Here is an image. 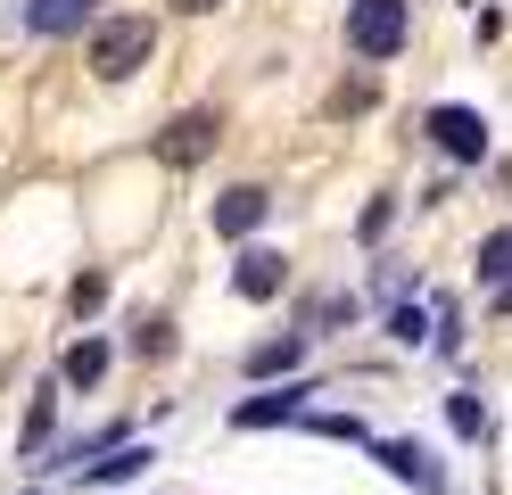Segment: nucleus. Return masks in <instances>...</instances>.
Listing matches in <instances>:
<instances>
[{
    "mask_svg": "<svg viewBox=\"0 0 512 495\" xmlns=\"http://www.w3.org/2000/svg\"><path fill=\"white\" fill-rule=\"evenodd\" d=\"M149 50H157V25L149 17H100V25H91V75H108V83H124Z\"/></svg>",
    "mask_w": 512,
    "mask_h": 495,
    "instance_id": "1",
    "label": "nucleus"
},
{
    "mask_svg": "<svg viewBox=\"0 0 512 495\" xmlns=\"http://www.w3.org/2000/svg\"><path fill=\"white\" fill-rule=\"evenodd\" d=\"M347 50L356 58H397L405 50V0H356L347 9Z\"/></svg>",
    "mask_w": 512,
    "mask_h": 495,
    "instance_id": "2",
    "label": "nucleus"
},
{
    "mask_svg": "<svg viewBox=\"0 0 512 495\" xmlns=\"http://www.w3.org/2000/svg\"><path fill=\"white\" fill-rule=\"evenodd\" d=\"M430 141L446 149V157H455V165H479V157H488V124H479L471 108H430Z\"/></svg>",
    "mask_w": 512,
    "mask_h": 495,
    "instance_id": "3",
    "label": "nucleus"
},
{
    "mask_svg": "<svg viewBox=\"0 0 512 495\" xmlns=\"http://www.w3.org/2000/svg\"><path fill=\"white\" fill-rule=\"evenodd\" d=\"M215 149V116L207 108H190V116H174L166 132H157V157H166V165H199Z\"/></svg>",
    "mask_w": 512,
    "mask_h": 495,
    "instance_id": "4",
    "label": "nucleus"
},
{
    "mask_svg": "<svg viewBox=\"0 0 512 495\" xmlns=\"http://www.w3.org/2000/svg\"><path fill=\"white\" fill-rule=\"evenodd\" d=\"M265 215H273V198L256 190V182H240V190H223V198H215V231H223V240H240V231H256Z\"/></svg>",
    "mask_w": 512,
    "mask_h": 495,
    "instance_id": "5",
    "label": "nucleus"
},
{
    "mask_svg": "<svg viewBox=\"0 0 512 495\" xmlns=\"http://www.w3.org/2000/svg\"><path fill=\"white\" fill-rule=\"evenodd\" d=\"M232 281H240V297H281V289H290V256H273V248H248Z\"/></svg>",
    "mask_w": 512,
    "mask_h": 495,
    "instance_id": "6",
    "label": "nucleus"
},
{
    "mask_svg": "<svg viewBox=\"0 0 512 495\" xmlns=\"http://www.w3.org/2000/svg\"><path fill=\"white\" fill-rule=\"evenodd\" d=\"M91 9H100V0H25V25H34L42 42H58V33L91 25Z\"/></svg>",
    "mask_w": 512,
    "mask_h": 495,
    "instance_id": "7",
    "label": "nucleus"
},
{
    "mask_svg": "<svg viewBox=\"0 0 512 495\" xmlns=\"http://www.w3.org/2000/svg\"><path fill=\"white\" fill-rule=\"evenodd\" d=\"M298 405H306V388H265V396H248L232 421L240 429H273V421H298Z\"/></svg>",
    "mask_w": 512,
    "mask_h": 495,
    "instance_id": "8",
    "label": "nucleus"
},
{
    "mask_svg": "<svg viewBox=\"0 0 512 495\" xmlns=\"http://www.w3.org/2000/svg\"><path fill=\"white\" fill-rule=\"evenodd\" d=\"M306 355V330H290V339H265V347H248V372L265 380V372H290V363Z\"/></svg>",
    "mask_w": 512,
    "mask_h": 495,
    "instance_id": "9",
    "label": "nucleus"
},
{
    "mask_svg": "<svg viewBox=\"0 0 512 495\" xmlns=\"http://www.w3.org/2000/svg\"><path fill=\"white\" fill-rule=\"evenodd\" d=\"M100 372H108V347H100V339H75V347H67V380H75V388H100Z\"/></svg>",
    "mask_w": 512,
    "mask_h": 495,
    "instance_id": "10",
    "label": "nucleus"
},
{
    "mask_svg": "<svg viewBox=\"0 0 512 495\" xmlns=\"http://www.w3.org/2000/svg\"><path fill=\"white\" fill-rule=\"evenodd\" d=\"M380 454H389V471H397L405 487H430V495H438V462H422L413 446H380Z\"/></svg>",
    "mask_w": 512,
    "mask_h": 495,
    "instance_id": "11",
    "label": "nucleus"
},
{
    "mask_svg": "<svg viewBox=\"0 0 512 495\" xmlns=\"http://www.w3.org/2000/svg\"><path fill=\"white\" fill-rule=\"evenodd\" d=\"M479 281H512V231H488V248H479Z\"/></svg>",
    "mask_w": 512,
    "mask_h": 495,
    "instance_id": "12",
    "label": "nucleus"
},
{
    "mask_svg": "<svg viewBox=\"0 0 512 495\" xmlns=\"http://www.w3.org/2000/svg\"><path fill=\"white\" fill-rule=\"evenodd\" d=\"M133 471H149V454H141V446H124V454H108V462H91L83 487H100V479H133Z\"/></svg>",
    "mask_w": 512,
    "mask_h": 495,
    "instance_id": "13",
    "label": "nucleus"
},
{
    "mask_svg": "<svg viewBox=\"0 0 512 495\" xmlns=\"http://www.w3.org/2000/svg\"><path fill=\"white\" fill-rule=\"evenodd\" d=\"M446 421H455L463 438H479V429H488V413H479V396H446Z\"/></svg>",
    "mask_w": 512,
    "mask_h": 495,
    "instance_id": "14",
    "label": "nucleus"
},
{
    "mask_svg": "<svg viewBox=\"0 0 512 495\" xmlns=\"http://www.w3.org/2000/svg\"><path fill=\"white\" fill-rule=\"evenodd\" d=\"M108 306V273H75V314H100Z\"/></svg>",
    "mask_w": 512,
    "mask_h": 495,
    "instance_id": "15",
    "label": "nucleus"
},
{
    "mask_svg": "<svg viewBox=\"0 0 512 495\" xmlns=\"http://www.w3.org/2000/svg\"><path fill=\"white\" fill-rule=\"evenodd\" d=\"M133 347H141V355H166V347H174V322H166V314H149V322H141V339H133Z\"/></svg>",
    "mask_w": 512,
    "mask_h": 495,
    "instance_id": "16",
    "label": "nucleus"
},
{
    "mask_svg": "<svg viewBox=\"0 0 512 495\" xmlns=\"http://www.w3.org/2000/svg\"><path fill=\"white\" fill-rule=\"evenodd\" d=\"M372 99H380V91H372V83H347V91H339V99H331V108H339V116H356V108H372Z\"/></svg>",
    "mask_w": 512,
    "mask_h": 495,
    "instance_id": "17",
    "label": "nucleus"
},
{
    "mask_svg": "<svg viewBox=\"0 0 512 495\" xmlns=\"http://www.w3.org/2000/svg\"><path fill=\"white\" fill-rule=\"evenodd\" d=\"M174 9H190V17H199V9H215V0H174Z\"/></svg>",
    "mask_w": 512,
    "mask_h": 495,
    "instance_id": "18",
    "label": "nucleus"
},
{
    "mask_svg": "<svg viewBox=\"0 0 512 495\" xmlns=\"http://www.w3.org/2000/svg\"><path fill=\"white\" fill-rule=\"evenodd\" d=\"M496 306H504V314H512V289H504V297H496Z\"/></svg>",
    "mask_w": 512,
    "mask_h": 495,
    "instance_id": "19",
    "label": "nucleus"
}]
</instances>
